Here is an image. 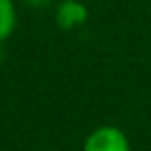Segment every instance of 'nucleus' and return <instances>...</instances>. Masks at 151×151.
<instances>
[{
  "label": "nucleus",
  "instance_id": "obj_1",
  "mask_svg": "<svg viewBox=\"0 0 151 151\" xmlns=\"http://www.w3.org/2000/svg\"><path fill=\"white\" fill-rule=\"evenodd\" d=\"M83 151H130L127 134L116 125H101L92 130L83 144Z\"/></svg>",
  "mask_w": 151,
  "mask_h": 151
},
{
  "label": "nucleus",
  "instance_id": "obj_2",
  "mask_svg": "<svg viewBox=\"0 0 151 151\" xmlns=\"http://www.w3.org/2000/svg\"><path fill=\"white\" fill-rule=\"evenodd\" d=\"M54 21L61 31L80 28L87 21V7L80 0H61L54 9Z\"/></svg>",
  "mask_w": 151,
  "mask_h": 151
},
{
  "label": "nucleus",
  "instance_id": "obj_5",
  "mask_svg": "<svg viewBox=\"0 0 151 151\" xmlns=\"http://www.w3.org/2000/svg\"><path fill=\"white\" fill-rule=\"evenodd\" d=\"M0 61H2V42H0Z\"/></svg>",
  "mask_w": 151,
  "mask_h": 151
},
{
  "label": "nucleus",
  "instance_id": "obj_4",
  "mask_svg": "<svg viewBox=\"0 0 151 151\" xmlns=\"http://www.w3.org/2000/svg\"><path fill=\"white\" fill-rule=\"evenodd\" d=\"M26 5H31V7H45V5H50L52 0H24Z\"/></svg>",
  "mask_w": 151,
  "mask_h": 151
},
{
  "label": "nucleus",
  "instance_id": "obj_3",
  "mask_svg": "<svg viewBox=\"0 0 151 151\" xmlns=\"http://www.w3.org/2000/svg\"><path fill=\"white\" fill-rule=\"evenodd\" d=\"M17 26V9L12 0H0V42H5Z\"/></svg>",
  "mask_w": 151,
  "mask_h": 151
}]
</instances>
